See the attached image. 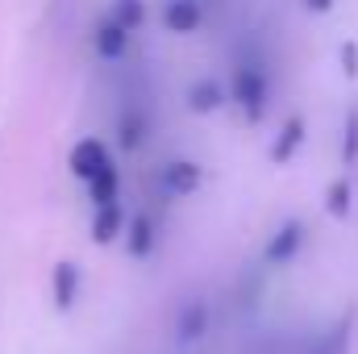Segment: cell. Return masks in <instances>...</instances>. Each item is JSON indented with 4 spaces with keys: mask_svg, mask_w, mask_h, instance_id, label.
Instances as JSON below:
<instances>
[{
    "mask_svg": "<svg viewBox=\"0 0 358 354\" xmlns=\"http://www.w3.org/2000/svg\"><path fill=\"white\" fill-rule=\"evenodd\" d=\"M229 100L242 108L246 121H263L271 104V76L263 67V59H250L242 55L234 67H229Z\"/></svg>",
    "mask_w": 358,
    "mask_h": 354,
    "instance_id": "cell-1",
    "label": "cell"
},
{
    "mask_svg": "<svg viewBox=\"0 0 358 354\" xmlns=\"http://www.w3.org/2000/svg\"><path fill=\"white\" fill-rule=\"evenodd\" d=\"M304 242H308V225H304L300 217H287V221L267 238V246H263V263L267 267L296 263V255L304 250Z\"/></svg>",
    "mask_w": 358,
    "mask_h": 354,
    "instance_id": "cell-2",
    "label": "cell"
},
{
    "mask_svg": "<svg viewBox=\"0 0 358 354\" xmlns=\"http://www.w3.org/2000/svg\"><path fill=\"white\" fill-rule=\"evenodd\" d=\"M200 163H192V159H171V163H163L159 167V187L167 192V196H192L196 187H200Z\"/></svg>",
    "mask_w": 358,
    "mask_h": 354,
    "instance_id": "cell-3",
    "label": "cell"
},
{
    "mask_svg": "<svg viewBox=\"0 0 358 354\" xmlns=\"http://www.w3.org/2000/svg\"><path fill=\"white\" fill-rule=\"evenodd\" d=\"M146 138H150V117H146V108H142L138 100H129V104L117 113V142H121L125 150H142Z\"/></svg>",
    "mask_w": 358,
    "mask_h": 354,
    "instance_id": "cell-4",
    "label": "cell"
},
{
    "mask_svg": "<svg viewBox=\"0 0 358 354\" xmlns=\"http://www.w3.org/2000/svg\"><path fill=\"white\" fill-rule=\"evenodd\" d=\"M104 163H113L108 159V146L100 142V138H80L76 146H71V155H67V167H71V176L76 179H84L88 183Z\"/></svg>",
    "mask_w": 358,
    "mask_h": 354,
    "instance_id": "cell-5",
    "label": "cell"
},
{
    "mask_svg": "<svg viewBox=\"0 0 358 354\" xmlns=\"http://www.w3.org/2000/svg\"><path fill=\"white\" fill-rule=\"evenodd\" d=\"M129 38H134V34H129L125 25H117V21L104 13V17L96 21V29H92V50H96L100 59H121V55L129 50Z\"/></svg>",
    "mask_w": 358,
    "mask_h": 354,
    "instance_id": "cell-6",
    "label": "cell"
},
{
    "mask_svg": "<svg viewBox=\"0 0 358 354\" xmlns=\"http://www.w3.org/2000/svg\"><path fill=\"white\" fill-rule=\"evenodd\" d=\"M304 138H308V121L296 113V117H287L283 125H279V134H275V142H271V163H292L296 159V150L304 146Z\"/></svg>",
    "mask_w": 358,
    "mask_h": 354,
    "instance_id": "cell-7",
    "label": "cell"
},
{
    "mask_svg": "<svg viewBox=\"0 0 358 354\" xmlns=\"http://www.w3.org/2000/svg\"><path fill=\"white\" fill-rule=\"evenodd\" d=\"M50 296H55V309L59 313H71L76 300H80V267L55 263V271H50Z\"/></svg>",
    "mask_w": 358,
    "mask_h": 354,
    "instance_id": "cell-8",
    "label": "cell"
},
{
    "mask_svg": "<svg viewBox=\"0 0 358 354\" xmlns=\"http://www.w3.org/2000/svg\"><path fill=\"white\" fill-rule=\"evenodd\" d=\"M204 21V4L200 0H163V25L171 34H196Z\"/></svg>",
    "mask_w": 358,
    "mask_h": 354,
    "instance_id": "cell-9",
    "label": "cell"
},
{
    "mask_svg": "<svg viewBox=\"0 0 358 354\" xmlns=\"http://www.w3.org/2000/svg\"><path fill=\"white\" fill-rule=\"evenodd\" d=\"M208 321H213V317H208V304H204V300H187L176 317L179 342H200V338L208 334Z\"/></svg>",
    "mask_w": 358,
    "mask_h": 354,
    "instance_id": "cell-10",
    "label": "cell"
},
{
    "mask_svg": "<svg viewBox=\"0 0 358 354\" xmlns=\"http://www.w3.org/2000/svg\"><path fill=\"white\" fill-rule=\"evenodd\" d=\"M225 100H229V88L221 80H213V76H204V80H196L187 88V108L192 113H217Z\"/></svg>",
    "mask_w": 358,
    "mask_h": 354,
    "instance_id": "cell-11",
    "label": "cell"
},
{
    "mask_svg": "<svg viewBox=\"0 0 358 354\" xmlns=\"http://www.w3.org/2000/svg\"><path fill=\"white\" fill-rule=\"evenodd\" d=\"M117 234H125L121 204H96V213H92V242L108 246V242H117Z\"/></svg>",
    "mask_w": 358,
    "mask_h": 354,
    "instance_id": "cell-12",
    "label": "cell"
},
{
    "mask_svg": "<svg viewBox=\"0 0 358 354\" xmlns=\"http://www.w3.org/2000/svg\"><path fill=\"white\" fill-rule=\"evenodd\" d=\"M125 246H129V255H134V259H146V255L159 246V225H155V217H150V213H138V217H129Z\"/></svg>",
    "mask_w": 358,
    "mask_h": 354,
    "instance_id": "cell-13",
    "label": "cell"
},
{
    "mask_svg": "<svg viewBox=\"0 0 358 354\" xmlns=\"http://www.w3.org/2000/svg\"><path fill=\"white\" fill-rule=\"evenodd\" d=\"M325 213H329L334 221H346V217L355 213V183L346 176H338L325 187Z\"/></svg>",
    "mask_w": 358,
    "mask_h": 354,
    "instance_id": "cell-14",
    "label": "cell"
},
{
    "mask_svg": "<svg viewBox=\"0 0 358 354\" xmlns=\"http://www.w3.org/2000/svg\"><path fill=\"white\" fill-rule=\"evenodd\" d=\"M117 192H121V176H117V167H113V163H104V167L88 179L92 208H96V204H117Z\"/></svg>",
    "mask_w": 358,
    "mask_h": 354,
    "instance_id": "cell-15",
    "label": "cell"
},
{
    "mask_svg": "<svg viewBox=\"0 0 358 354\" xmlns=\"http://www.w3.org/2000/svg\"><path fill=\"white\" fill-rule=\"evenodd\" d=\"M108 17H113L117 25H125L129 34H138V29H142V21H146V0H113Z\"/></svg>",
    "mask_w": 358,
    "mask_h": 354,
    "instance_id": "cell-16",
    "label": "cell"
},
{
    "mask_svg": "<svg viewBox=\"0 0 358 354\" xmlns=\"http://www.w3.org/2000/svg\"><path fill=\"white\" fill-rule=\"evenodd\" d=\"M342 163L346 167L358 163V108L346 113V125H342Z\"/></svg>",
    "mask_w": 358,
    "mask_h": 354,
    "instance_id": "cell-17",
    "label": "cell"
},
{
    "mask_svg": "<svg viewBox=\"0 0 358 354\" xmlns=\"http://www.w3.org/2000/svg\"><path fill=\"white\" fill-rule=\"evenodd\" d=\"M342 71L346 76H358V46L355 42H342Z\"/></svg>",
    "mask_w": 358,
    "mask_h": 354,
    "instance_id": "cell-18",
    "label": "cell"
},
{
    "mask_svg": "<svg viewBox=\"0 0 358 354\" xmlns=\"http://www.w3.org/2000/svg\"><path fill=\"white\" fill-rule=\"evenodd\" d=\"M334 4H338V0H304V8H308V13H329Z\"/></svg>",
    "mask_w": 358,
    "mask_h": 354,
    "instance_id": "cell-19",
    "label": "cell"
}]
</instances>
